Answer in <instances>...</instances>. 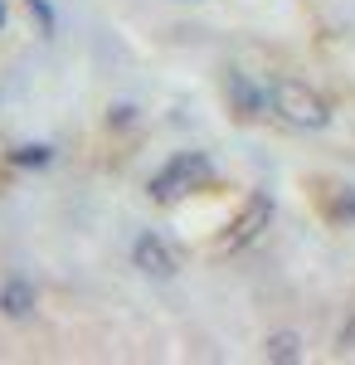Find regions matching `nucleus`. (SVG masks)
I'll return each mask as SVG.
<instances>
[{
  "label": "nucleus",
  "mask_w": 355,
  "mask_h": 365,
  "mask_svg": "<svg viewBox=\"0 0 355 365\" xmlns=\"http://www.w3.org/2000/svg\"><path fill=\"white\" fill-rule=\"evenodd\" d=\"M210 175H215V166H210L205 151H180V156H170V161L146 180V195L156 200V205H175V200L190 195V190H200Z\"/></svg>",
  "instance_id": "1"
},
{
  "label": "nucleus",
  "mask_w": 355,
  "mask_h": 365,
  "mask_svg": "<svg viewBox=\"0 0 355 365\" xmlns=\"http://www.w3.org/2000/svg\"><path fill=\"white\" fill-rule=\"evenodd\" d=\"M268 93H273V117H282L287 127L317 132V127H326V122H331V108L307 83H297V78H282V83H273Z\"/></svg>",
  "instance_id": "2"
},
{
  "label": "nucleus",
  "mask_w": 355,
  "mask_h": 365,
  "mask_svg": "<svg viewBox=\"0 0 355 365\" xmlns=\"http://www.w3.org/2000/svg\"><path fill=\"white\" fill-rule=\"evenodd\" d=\"M268 220H273V200L268 195H248V205H244V215L234 220V229L224 234V244L219 249L224 253H239V249H248L263 229H268Z\"/></svg>",
  "instance_id": "3"
},
{
  "label": "nucleus",
  "mask_w": 355,
  "mask_h": 365,
  "mask_svg": "<svg viewBox=\"0 0 355 365\" xmlns=\"http://www.w3.org/2000/svg\"><path fill=\"white\" fill-rule=\"evenodd\" d=\"M132 263L146 278H175L180 273V253L170 249L161 234H141L137 244H132Z\"/></svg>",
  "instance_id": "4"
},
{
  "label": "nucleus",
  "mask_w": 355,
  "mask_h": 365,
  "mask_svg": "<svg viewBox=\"0 0 355 365\" xmlns=\"http://www.w3.org/2000/svg\"><path fill=\"white\" fill-rule=\"evenodd\" d=\"M229 98H234V108H239V117H268L273 113V93L258 83H248V73H229Z\"/></svg>",
  "instance_id": "5"
},
{
  "label": "nucleus",
  "mask_w": 355,
  "mask_h": 365,
  "mask_svg": "<svg viewBox=\"0 0 355 365\" xmlns=\"http://www.w3.org/2000/svg\"><path fill=\"white\" fill-rule=\"evenodd\" d=\"M0 307H5V317H15V322H20V317H29V312H34V287H29V282H5V287H0Z\"/></svg>",
  "instance_id": "6"
},
{
  "label": "nucleus",
  "mask_w": 355,
  "mask_h": 365,
  "mask_svg": "<svg viewBox=\"0 0 355 365\" xmlns=\"http://www.w3.org/2000/svg\"><path fill=\"white\" fill-rule=\"evenodd\" d=\"M302 351H297V336L292 331H282V336L268 341V361H297Z\"/></svg>",
  "instance_id": "7"
},
{
  "label": "nucleus",
  "mask_w": 355,
  "mask_h": 365,
  "mask_svg": "<svg viewBox=\"0 0 355 365\" xmlns=\"http://www.w3.org/2000/svg\"><path fill=\"white\" fill-rule=\"evenodd\" d=\"M49 156H54V146H15V166H49Z\"/></svg>",
  "instance_id": "8"
},
{
  "label": "nucleus",
  "mask_w": 355,
  "mask_h": 365,
  "mask_svg": "<svg viewBox=\"0 0 355 365\" xmlns=\"http://www.w3.org/2000/svg\"><path fill=\"white\" fill-rule=\"evenodd\" d=\"M29 10L39 15V29H44V34H54V29H58V15H54V5H49V0H29Z\"/></svg>",
  "instance_id": "9"
},
{
  "label": "nucleus",
  "mask_w": 355,
  "mask_h": 365,
  "mask_svg": "<svg viewBox=\"0 0 355 365\" xmlns=\"http://www.w3.org/2000/svg\"><path fill=\"white\" fill-rule=\"evenodd\" d=\"M0 25H5V0H0Z\"/></svg>",
  "instance_id": "10"
}]
</instances>
